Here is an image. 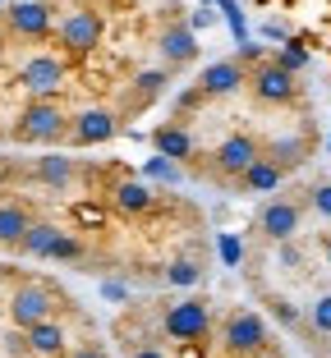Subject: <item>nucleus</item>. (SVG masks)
I'll use <instances>...</instances> for the list:
<instances>
[{
  "label": "nucleus",
  "instance_id": "obj_9",
  "mask_svg": "<svg viewBox=\"0 0 331 358\" xmlns=\"http://www.w3.org/2000/svg\"><path fill=\"white\" fill-rule=\"evenodd\" d=\"M5 19H10V32L23 37V42H42V37L55 32V19H51V5L46 0H19V5L5 10Z\"/></svg>",
  "mask_w": 331,
  "mask_h": 358
},
{
  "label": "nucleus",
  "instance_id": "obj_22",
  "mask_svg": "<svg viewBox=\"0 0 331 358\" xmlns=\"http://www.w3.org/2000/svg\"><path fill=\"white\" fill-rule=\"evenodd\" d=\"M83 257H87L83 234H69V230H64L60 239H55V248H51V262H83Z\"/></svg>",
  "mask_w": 331,
  "mask_h": 358
},
{
  "label": "nucleus",
  "instance_id": "obj_23",
  "mask_svg": "<svg viewBox=\"0 0 331 358\" xmlns=\"http://www.w3.org/2000/svg\"><path fill=\"white\" fill-rule=\"evenodd\" d=\"M198 275H203V266L193 262V257H175V262L166 266V280L171 285H198Z\"/></svg>",
  "mask_w": 331,
  "mask_h": 358
},
{
  "label": "nucleus",
  "instance_id": "obj_17",
  "mask_svg": "<svg viewBox=\"0 0 331 358\" xmlns=\"http://www.w3.org/2000/svg\"><path fill=\"white\" fill-rule=\"evenodd\" d=\"M152 143H157V152L166 161H193V152H198V143H193V134L184 124H161L152 134Z\"/></svg>",
  "mask_w": 331,
  "mask_h": 358
},
{
  "label": "nucleus",
  "instance_id": "obj_7",
  "mask_svg": "<svg viewBox=\"0 0 331 358\" xmlns=\"http://www.w3.org/2000/svg\"><path fill=\"white\" fill-rule=\"evenodd\" d=\"M19 83L28 96H60L64 92V60L60 55H28L19 69Z\"/></svg>",
  "mask_w": 331,
  "mask_h": 358
},
{
  "label": "nucleus",
  "instance_id": "obj_28",
  "mask_svg": "<svg viewBox=\"0 0 331 358\" xmlns=\"http://www.w3.org/2000/svg\"><path fill=\"white\" fill-rule=\"evenodd\" d=\"M313 211H318L322 221H331V179H327V184H318V189H313Z\"/></svg>",
  "mask_w": 331,
  "mask_h": 358
},
{
  "label": "nucleus",
  "instance_id": "obj_26",
  "mask_svg": "<svg viewBox=\"0 0 331 358\" xmlns=\"http://www.w3.org/2000/svg\"><path fill=\"white\" fill-rule=\"evenodd\" d=\"M309 322H313V331H318V336H331V294H322L318 303H313Z\"/></svg>",
  "mask_w": 331,
  "mask_h": 358
},
{
  "label": "nucleus",
  "instance_id": "obj_6",
  "mask_svg": "<svg viewBox=\"0 0 331 358\" xmlns=\"http://www.w3.org/2000/svg\"><path fill=\"white\" fill-rule=\"evenodd\" d=\"M258 157H262V143H258L253 134H225L212 152V170L225 175V179H239Z\"/></svg>",
  "mask_w": 331,
  "mask_h": 358
},
{
  "label": "nucleus",
  "instance_id": "obj_33",
  "mask_svg": "<svg viewBox=\"0 0 331 358\" xmlns=\"http://www.w3.org/2000/svg\"><path fill=\"white\" fill-rule=\"evenodd\" d=\"M101 294H106V299H115V303H125V299H129V289H125L120 280H106V285H101Z\"/></svg>",
  "mask_w": 331,
  "mask_h": 358
},
{
  "label": "nucleus",
  "instance_id": "obj_29",
  "mask_svg": "<svg viewBox=\"0 0 331 358\" xmlns=\"http://www.w3.org/2000/svg\"><path fill=\"white\" fill-rule=\"evenodd\" d=\"M129 358H171L161 345H129Z\"/></svg>",
  "mask_w": 331,
  "mask_h": 358
},
{
  "label": "nucleus",
  "instance_id": "obj_8",
  "mask_svg": "<svg viewBox=\"0 0 331 358\" xmlns=\"http://www.w3.org/2000/svg\"><path fill=\"white\" fill-rule=\"evenodd\" d=\"M248 92H253L262 106H286V101H295V92H300V87H295V74H290L286 64L262 60L253 74H248Z\"/></svg>",
  "mask_w": 331,
  "mask_h": 358
},
{
  "label": "nucleus",
  "instance_id": "obj_31",
  "mask_svg": "<svg viewBox=\"0 0 331 358\" xmlns=\"http://www.w3.org/2000/svg\"><path fill=\"white\" fill-rule=\"evenodd\" d=\"M221 257H225L230 266L239 262V239H235V234H221Z\"/></svg>",
  "mask_w": 331,
  "mask_h": 358
},
{
  "label": "nucleus",
  "instance_id": "obj_19",
  "mask_svg": "<svg viewBox=\"0 0 331 358\" xmlns=\"http://www.w3.org/2000/svg\"><path fill=\"white\" fill-rule=\"evenodd\" d=\"M32 225V211L23 202H0V248H19Z\"/></svg>",
  "mask_w": 331,
  "mask_h": 358
},
{
  "label": "nucleus",
  "instance_id": "obj_35",
  "mask_svg": "<svg viewBox=\"0 0 331 358\" xmlns=\"http://www.w3.org/2000/svg\"><path fill=\"white\" fill-rule=\"evenodd\" d=\"M115 5H125V0H115Z\"/></svg>",
  "mask_w": 331,
  "mask_h": 358
},
{
  "label": "nucleus",
  "instance_id": "obj_10",
  "mask_svg": "<svg viewBox=\"0 0 331 358\" xmlns=\"http://www.w3.org/2000/svg\"><path fill=\"white\" fill-rule=\"evenodd\" d=\"M300 202L295 198H272L267 207L258 211V234L267 243H286V239H295L300 234Z\"/></svg>",
  "mask_w": 331,
  "mask_h": 358
},
{
  "label": "nucleus",
  "instance_id": "obj_20",
  "mask_svg": "<svg viewBox=\"0 0 331 358\" xmlns=\"http://www.w3.org/2000/svg\"><path fill=\"white\" fill-rule=\"evenodd\" d=\"M281 175H286V170H281L272 157H258L253 166L239 175V189H248V193H272V189H281Z\"/></svg>",
  "mask_w": 331,
  "mask_h": 358
},
{
  "label": "nucleus",
  "instance_id": "obj_2",
  "mask_svg": "<svg viewBox=\"0 0 331 358\" xmlns=\"http://www.w3.org/2000/svg\"><path fill=\"white\" fill-rule=\"evenodd\" d=\"M267 345H272V331L253 308H235V313L225 317V327H221V354L225 358H253Z\"/></svg>",
  "mask_w": 331,
  "mask_h": 358
},
{
  "label": "nucleus",
  "instance_id": "obj_27",
  "mask_svg": "<svg viewBox=\"0 0 331 358\" xmlns=\"http://www.w3.org/2000/svg\"><path fill=\"white\" fill-rule=\"evenodd\" d=\"M143 170H148L152 179H166V184H175V179H180V170H175L171 161L161 157V152H157V157H152V161H148V166H143Z\"/></svg>",
  "mask_w": 331,
  "mask_h": 358
},
{
  "label": "nucleus",
  "instance_id": "obj_32",
  "mask_svg": "<svg viewBox=\"0 0 331 358\" xmlns=\"http://www.w3.org/2000/svg\"><path fill=\"white\" fill-rule=\"evenodd\" d=\"M272 308H276V317L286 322V327H300V313H295V303H286V299H276Z\"/></svg>",
  "mask_w": 331,
  "mask_h": 358
},
{
  "label": "nucleus",
  "instance_id": "obj_1",
  "mask_svg": "<svg viewBox=\"0 0 331 358\" xmlns=\"http://www.w3.org/2000/svg\"><path fill=\"white\" fill-rule=\"evenodd\" d=\"M64 134H69V115L55 96H32L19 110V124H14L19 143H60Z\"/></svg>",
  "mask_w": 331,
  "mask_h": 358
},
{
  "label": "nucleus",
  "instance_id": "obj_30",
  "mask_svg": "<svg viewBox=\"0 0 331 358\" xmlns=\"http://www.w3.org/2000/svg\"><path fill=\"white\" fill-rule=\"evenodd\" d=\"M64 358H111V354H106L101 345H74V349H69Z\"/></svg>",
  "mask_w": 331,
  "mask_h": 358
},
{
  "label": "nucleus",
  "instance_id": "obj_25",
  "mask_svg": "<svg viewBox=\"0 0 331 358\" xmlns=\"http://www.w3.org/2000/svg\"><path fill=\"white\" fill-rule=\"evenodd\" d=\"M166 83H171V74H166V69H143V74L134 78V87H139L143 96H157Z\"/></svg>",
  "mask_w": 331,
  "mask_h": 358
},
{
  "label": "nucleus",
  "instance_id": "obj_21",
  "mask_svg": "<svg viewBox=\"0 0 331 358\" xmlns=\"http://www.w3.org/2000/svg\"><path fill=\"white\" fill-rule=\"evenodd\" d=\"M262 157H272L281 170H295V166L309 161V143H304V138H276V143L262 148Z\"/></svg>",
  "mask_w": 331,
  "mask_h": 358
},
{
  "label": "nucleus",
  "instance_id": "obj_12",
  "mask_svg": "<svg viewBox=\"0 0 331 358\" xmlns=\"http://www.w3.org/2000/svg\"><path fill=\"white\" fill-rule=\"evenodd\" d=\"M248 87V74H244V64L239 60H212L198 74V92L203 96H235Z\"/></svg>",
  "mask_w": 331,
  "mask_h": 358
},
{
  "label": "nucleus",
  "instance_id": "obj_18",
  "mask_svg": "<svg viewBox=\"0 0 331 358\" xmlns=\"http://www.w3.org/2000/svg\"><path fill=\"white\" fill-rule=\"evenodd\" d=\"M60 234L64 230L55 221H32L28 234H23V243H19V253L32 257V262H51V248H55V239H60Z\"/></svg>",
  "mask_w": 331,
  "mask_h": 358
},
{
  "label": "nucleus",
  "instance_id": "obj_14",
  "mask_svg": "<svg viewBox=\"0 0 331 358\" xmlns=\"http://www.w3.org/2000/svg\"><path fill=\"white\" fill-rule=\"evenodd\" d=\"M157 51H161V60L166 64H193L198 60V37H193L184 23H171V28H161V37H157Z\"/></svg>",
  "mask_w": 331,
  "mask_h": 358
},
{
  "label": "nucleus",
  "instance_id": "obj_11",
  "mask_svg": "<svg viewBox=\"0 0 331 358\" xmlns=\"http://www.w3.org/2000/svg\"><path fill=\"white\" fill-rule=\"evenodd\" d=\"M115 138V110L106 106H83L78 115H69V143L74 148H97V143H106Z\"/></svg>",
  "mask_w": 331,
  "mask_h": 358
},
{
  "label": "nucleus",
  "instance_id": "obj_15",
  "mask_svg": "<svg viewBox=\"0 0 331 358\" xmlns=\"http://www.w3.org/2000/svg\"><path fill=\"white\" fill-rule=\"evenodd\" d=\"M32 179L37 184H46V189H74V179H78V161L60 157V152H46V157L32 161Z\"/></svg>",
  "mask_w": 331,
  "mask_h": 358
},
{
  "label": "nucleus",
  "instance_id": "obj_36",
  "mask_svg": "<svg viewBox=\"0 0 331 358\" xmlns=\"http://www.w3.org/2000/svg\"><path fill=\"white\" fill-rule=\"evenodd\" d=\"M327 253H331V248H327Z\"/></svg>",
  "mask_w": 331,
  "mask_h": 358
},
{
  "label": "nucleus",
  "instance_id": "obj_5",
  "mask_svg": "<svg viewBox=\"0 0 331 358\" xmlns=\"http://www.w3.org/2000/svg\"><path fill=\"white\" fill-rule=\"evenodd\" d=\"M55 42H60V51L69 55H92L97 46H101V14L97 10H74V14H64V23L55 28Z\"/></svg>",
  "mask_w": 331,
  "mask_h": 358
},
{
  "label": "nucleus",
  "instance_id": "obj_16",
  "mask_svg": "<svg viewBox=\"0 0 331 358\" xmlns=\"http://www.w3.org/2000/svg\"><path fill=\"white\" fill-rule=\"evenodd\" d=\"M152 202H157V198H152V189L143 184V179H134V175L115 179V189H111V207H115L120 216H148Z\"/></svg>",
  "mask_w": 331,
  "mask_h": 358
},
{
  "label": "nucleus",
  "instance_id": "obj_3",
  "mask_svg": "<svg viewBox=\"0 0 331 358\" xmlns=\"http://www.w3.org/2000/svg\"><path fill=\"white\" fill-rule=\"evenodd\" d=\"M207 331H212V303H203V299H184V303L161 308V336L166 340L198 345V340H207Z\"/></svg>",
  "mask_w": 331,
  "mask_h": 358
},
{
  "label": "nucleus",
  "instance_id": "obj_24",
  "mask_svg": "<svg viewBox=\"0 0 331 358\" xmlns=\"http://www.w3.org/2000/svg\"><path fill=\"white\" fill-rule=\"evenodd\" d=\"M272 60H276V64H286L290 74H300L304 64H309V51H304V46H300V42H286V46H281V51H276V55H272Z\"/></svg>",
  "mask_w": 331,
  "mask_h": 358
},
{
  "label": "nucleus",
  "instance_id": "obj_13",
  "mask_svg": "<svg viewBox=\"0 0 331 358\" xmlns=\"http://www.w3.org/2000/svg\"><path fill=\"white\" fill-rule=\"evenodd\" d=\"M64 345H69V331H64V322H55V317H46V322L23 331V349L37 354V358H60Z\"/></svg>",
  "mask_w": 331,
  "mask_h": 358
},
{
  "label": "nucleus",
  "instance_id": "obj_34",
  "mask_svg": "<svg viewBox=\"0 0 331 358\" xmlns=\"http://www.w3.org/2000/svg\"><path fill=\"white\" fill-rule=\"evenodd\" d=\"M281 262H286V266H300V248H295V243H281Z\"/></svg>",
  "mask_w": 331,
  "mask_h": 358
},
{
  "label": "nucleus",
  "instance_id": "obj_4",
  "mask_svg": "<svg viewBox=\"0 0 331 358\" xmlns=\"http://www.w3.org/2000/svg\"><path fill=\"white\" fill-rule=\"evenodd\" d=\"M55 308H60V299H55L42 280H23L10 294V322L19 331H28V327H37V322H46V317H55Z\"/></svg>",
  "mask_w": 331,
  "mask_h": 358
}]
</instances>
